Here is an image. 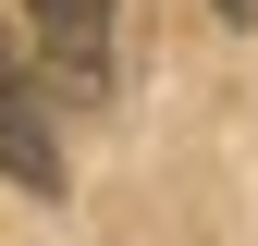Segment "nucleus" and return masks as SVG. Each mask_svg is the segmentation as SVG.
<instances>
[{"instance_id": "obj_1", "label": "nucleus", "mask_w": 258, "mask_h": 246, "mask_svg": "<svg viewBox=\"0 0 258 246\" xmlns=\"http://www.w3.org/2000/svg\"><path fill=\"white\" fill-rule=\"evenodd\" d=\"M0 172L25 197H61V123H49V61H25V37L0 25Z\"/></svg>"}, {"instance_id": "obj_3", "label": "nucleus", "mask_w": 258, "mask_h": 246, "mask_svg": "<svg viewBox=\"0 0 258 246\" xmlns=\"http://www.w3.org/2000/svg\"><path fill=\"white\" fill-rule=\"evenodd\" d=\"M209 13H221V25H258V0H209Z\"/></svg>"}, {"instance_id": "obj_2", "label": "nucleus", "mask_w": 258, "mask_h": 246, "mask_svg": "<svg viewBox=\"0 0 258 246\" xmlns=\"http://www.w3.org/2000/svg\"><path fill=\"white\" fill-rule=\"evenodd\" d=\"M25 25H37L49 86H74V99L111 86V0H25Z\"/></svg>"}]
</instances>
